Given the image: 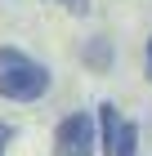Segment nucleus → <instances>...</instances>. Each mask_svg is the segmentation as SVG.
<instances>
[{
  "instance_id": "1",
  "label": "nucleus",
  "mask_w": 152,
  "mask_h": 156,
  "mask_svg": "<svg viewBox=\"0 0 152 156\" xmlns=\"http://www.w3.org/2000/svg\"><path fill=\"white\" fill-rule=\"evenodd\" d=\"M49 89V72L36 58L18 54V49H0V98L13 103H32Z\"/></svg>"
},
{
  "instance_id": "2",
  "label": "nucleus",
  "mask_w": 152,
  "mask_h": 156,
  "mask_svg": "<svg viewBox=\"0 0 152 156\" xmlns=\"http://www.w3.org/2000/svg\"><path fill=\"white\" fill-rule=\"evenodd\" d=\"M54 152H58V156H94V125H90L85 112H72V116L58 120Z\"/></svg>"
},
{
  "instance_id": "3",
  "label": "nucleus",
  "mask_w": 152,
  "mask_h": 156,
  "mask_svg": "<svg viewBox=\"0 0 152 156\" xmlns=\"http://www.w3.org/2000/svg\"><path fill=\"white\" fill-rule=\"evenodd\" d=\"M112 156H139V129L121 120L117 125V143H112Z\"/></svg>"
},
{
  "instance_id": "4",
  "label": "nucleus",
  "mask_w": 152,
  "mask_h": 156,
  "mask_svg": "<svg viewBox=\"0 0 152 156\" xmlns=\"http://www.w3.org/2000/svg\"><path fill=\"white\" fill-rule=\"evenodd\" d=\"M90 62H112V49H103V45H94V49H90Z\"/></svg>"
},
{
  "instance_id": "5",
  "label": "nucleus",
  "mask_w": 152,
  "mask_h": 156,
  "mask_svg": "<svg viewBox=\"0 0 152 156\" xmlns=\"http://www.w3.org/2000/svg\"><path fill=\"white\" fill-rule=\"evenodd\" d=\"M63 5H67L72 13H90V0H63Z\"/></svg>"
},
{
  "instance_id": "6",
  "label": "nucleus",
  "mask_w": 152,
  "mask_h": 156,
  "mask_svg": "<svg viewBox=\"0 0 152 156\" xmlns=\"http://www.w3.org/2000/svg\"><path fill=\"white\" fill-rule=\"evenodd\" d=\"M5 143H9V125H0V156H5Z\"/></svg>"
},
{
  "instance_id": "7",
  "label": "nucleus",
  "mask_w": 152,
  "mask_h": 156,
  "mask_svg": "<svg viewBox=\"0 0 152 156\" xmlns=\"http://www.w3.org/2000/svg\"><path fill=\"white\" fill-rule=\"evenodd\" d=\"M148 80H152V36H148Z\"/></svg>"
}]
</instances>
